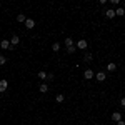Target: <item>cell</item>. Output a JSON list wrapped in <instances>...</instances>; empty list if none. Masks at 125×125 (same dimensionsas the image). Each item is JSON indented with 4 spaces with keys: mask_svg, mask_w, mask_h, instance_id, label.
Instances as JSON below:
<instances>
[{
    "mask_svg": "<svg viewBox=\"0 0 125 125\" xmlns=\"http://www.w3.org/2000/svg\"><path fill=\"white\" fill-rule=\"evenodd\" d=\"M40 92H42V94H47L48 92V85L47 83H42V85H40Z\"/></svg>",
    "mask_w": 125,
    "mask_h": 125,
    "instance_id": "12",
    "label": "cell"
},
{
    "mask_svg": "<svg viewBox=\"0 0 125 125\" xmlns=\"http://www.w3.org/2000/svg\"><path fill=\"white\" fill-rule=\"evenodd\" d=\"M9 88V82L7 80H0V92H5Z\"/></svg>",
    "mask_w": 125,
    "mask_h": 125,
    "instance_id": "3",
    "label": "cell"
},
{
    "mask_svg": "<svg viewBox=\"0 0 125 125\" xmlns=\"http://www.w3.org/2000/svg\"><path fill=\"white\" fill-rule=\"evenodd\" d=\"M25 27H27V29H33V27H35V22H33L32 19H27V22H25Z\"/></svg>",
    "mask_w": 125,
    "mask_h": 125,
    "instance_id": "8",
    "label": "cell"
},
{
    "mask_svg": "<svg viewBox=\"0 0 125 125\" xmlns=\"http://www.w3.org/2000/svg\"><path fill=\"white\" fill-rule=\"evenodd\" d=\"M112 120H114V122H120V120H122L120 112H114V114H112Z\"/></svg>",
    "mask_w": 125,
    "mask_h": 125,
    "instance_id": "6",
    "label": "cell"
},
{
    "mask_svg": "<svg viewBox=\"0 0 125 125\" xmlns=\"http://www.w3.org/2000/svg\"><path fill=\"white\" fill-rule=\"evenodd\" d=\"M5 63H7V57L0 55V65H5Z\"/></svg>",
    "mask_w": 125,
    "mask_h": 125,
    "instance_id": "18",
    "label": "cell"
},
{
    "mask_svg": "<svg viewBox=\"0 0 125 125\" xmlns=\"http://www.w3.org/2000/svg\"><path fill=\"white\" fill-rule=\"evenodd\" d=\"M97 80H98V82H104V80H105L107 78V75H105V72H97Z\"/></svg>",
    "mask_w": 125,
    "mask_h": 125,
    "instance_id": "5",
    "label": "cell"
},
{
    "mask_svg": "<svg viewBox=\"0 0 125 125\" xmlns=\"http://www.w3.org/2000/svg\"><path fill=\"white\" fill-rule=\"evenodd\" d=\"M65 45H67V48L68 47H73V40H72V39H65Z\"/></svg>",
    "mask_w": 125,
    "mask_h": 125,
    "instance_id": "16",
    "label": "cell"
},
{
    "mask_svg": "<svg viewBox=\"0 0 125 125\" xmlns=\"http://www.w3.org/2000/svg\"><path fill=\"white\" fill-rule=\"evenodd\" d=\"M120 104H122V107H125V97L122 98V100H120Z\"/></svg>",
    "mask_w": 125,
    "mask_h": 125,
    "instance_id": "21",
    "label": "cell"
},
{
    "mask_svg": "<svg viewBox=\"0 0 125 125\" xmlns=\"http://www.w3.org/2000/svg\"><path fill=\"white\" fill-rule=\"evenodd\" d=\"M115 68H117V65H115V63H114V62H110V63L107 65V70H108V72H114Z\"/></svg>",
    "mask_w": 125,
    "mask_h": 125,
    "instance_id": "11",
    "label": "cell"
},
{
    "mask_svg": "<svg viewBox=\"0 0 125 125\" xmlns=\"http://www.w3.org/2000/svg\"><path fill=\"white\" fill-rule=\"evenodd\" d=\"M19 42H20L19 35H13V37H12V39H10V43H12V47H13V45H17V43H19Z\"/></svg>",
    "mask_w": 125,
    "mask_h": 125,
    "instance_id": "9",
    "label": "cell"
},
{
    "mask_svg": "<svg viewBox=\"0 0 125 125\" xmlns=\"http://www.w3.org/2000/svg\"><path fill=\"white\" fill-rule=\"evenodd\" d=\"M0 47L3 48V50H7V48H13V47H12V43H10V40H2V42H0Z\"/></svg>",
    "mask_w": 125,
    "mask_h": 125,
    "instance_id": "1",
    "label": "cell"
},
{
    "mask_svg": "<svg viewBox=\"0 0 125 125\" xmlns=\"http://www.w3.org/2000/svg\"><path fill=\"white\" fill-rule=\"evenodd\" d=\"M55 100H57L58 104H62V102H63V100H65V97L62 95V94H58V95H57V97H55Z\"/></svg>",
    "mask_w": 125,
    "mask_h": 125,
    "instance_id": "15",
    "label": "cell"
},
{
    "mask_svg": "<svg viewBox=\"0 0 125 125\" xmlns=\"http://www.w3.org/2000/svg\"><path fill=\"white\" fill-rule=\"evenodd\" d=\"M52 50H53V52H58V50H60V43H58V42H55V43L52 45Z\"/></svg>",
    "mask_w": 125,
    "mask_h": 125,
    "instance_id": "17",
    "label": "cell"
},
{
    "mask_svg": "<svg viewBox=\"0 0 125 125\" xmlns=\"http://www.w3.org/2000/svg\"><path fill=\"white\" fill-rule=\"evenodd\" d=\"M115 15H118V17H124V15H125V10L122 9V7H118V9L115 10Z\"/></svg>",
    "mask_w": 125,
    "mask_h": 125,
    "instance_id": "10",
    "label": "cell"
},
{
    "mask_svg": "<svg viewBox=\"0 0 125 125\" xmlns=\"http://www.w3.org/2000/svg\"><path fill=\"white\" fill-rule=\"evenodd\" d=\"M73 52H75V45H73V47H68V48H67V53H73Z\"/></svg>",
    "mask_w": 125,
    "mask_h": 125,
    "instance_id": "20",
    "label": "cell"
},
{
    "mask_svg": "<svg viewBox=\"0 0 125 125\" xmlns=\"http://www.w3.org/2000/svg\"><path fill=\"white\" fill-rule=\"evenodd\" d=\"M47 77H48V73H47V72H43V70H42V72H39V78H42V80H45Z\"/></svg>",
    "mask_w": 125,
    "mask_h": 125,
    "instance_id": "14",
    "label": "cell"
},
{
    "mask_svg": "<svg viewBox=\"0 0 125 125\" xmlns=\"http://www.w3.org/2000/svg\"><path fill=\"white\" fill-rule=\"evenodd\" d=\"M105 17H107V19H114V17H117V15H115V10H112V9L107 10V12H105Z\"/></svg>",
    "mask_w": 125,
    "mask_h": 125,
    "instance_id": "7",
    "label": "cell"
},
{
    "mask_svg": "<svg viewBox=\"0 0 125 125\" xmlns=\"http://www.w3.org/2000/svg\"><path fill=\"white\" fill-rule=\"evenodd\" d=\"M117 125H125V122H124V120H120V122H117Z\"/></svg>",
    "mask_w": 125,
    "mask_h": 125,
    "instance_id": "22",
    "label": "cell"
},
{
    "mask_svg": "<svg viewBox=\"0 0 125 125\" xmlns=\"http://www.w3.org/2000/svg\"><path fill=\"white\" fill-rule=\"evenodd\" d=\"M92 77H94V72H92L90 68H87L85 72H83V78H85V80H90Z\"/></svg>",
    "mask_w": 125,
    "mask_h": 125,
    "instance_id": "2",
    "label": "cell"
},
{
    "mask_svg": "<svg viewBox=\"0 0 125 125\" xmlns=\"http://www.w3.org/2000/svg\"><path fill=\"white\" fill-rule=\"evenodd\" d=\"M87 45H88V43H87V40H78V42H77V47L80 48V50H85Z\"/></svg>",
    "mask_w": 125,
    "mask_h": 125,
    "instance_id": "4",
    "label": "cell"
},
{
    "mask_svg": "<svg viewBox=\"0 0 125 125\" xmlns=\"http://www.w3.org/2000/svg\"><path fill=\"white\" fill-rule=\"evenodd\" d=\"M17 22H23V23H25V22H27L25 15H23V13H19V15H17Z\"/></svg>",
    "mask_w": 125,
    "mask_h": 125,
    "instance_id": "13",
    "label": "cell"
},
{
    "mask_svg": "<svg viewBox=\"0 0 125 125\" xmlns=\"http://www.w3.org/2000/svg\"><path fill=\"white\" fill-rule=\"evenodd\" d=\"M83 60H85V62H90V60H92V53H85Z\"/></svg>",
    "mask_w": 125,
    "mask_h": 125,
    "instance_id": "19",
    "label": "cell"
}]
</instances>
